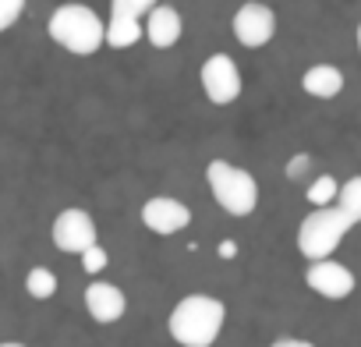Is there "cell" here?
I'll return each instance as SVG.
<instances>
[{"mask_svg": "<svg viewBox=\"0 0 361 347\" xmlns=\"http://www.w3.org/2000/svg\"><path fill=\"white\" fill-rule=\"evenodd\" d=\"M227 322V308L220 298L209 294H188L180 298L170 312V336L180 347H213L220 329Z\"/></svg>", "mask_w": 361, "mask_h": 347, "instance_id": "cell-1", "label": "cell"}, {"mask_svg": "<svg viewBox=\"0 0 361 347\" xmlns=\"http://www.w3.org/2000/svg\"><path fill=\"white\" fill-rule=\"evenodd\" d=\"M47 32L57 47H64L68 54H78V57H92L106 43V22L85 4H61L50 15Z\"/></svg>", "mask_w": 361, "mask_h": 347, "instance_id": "cell-2", "label": "cell"}, {"mask_svg": "<svg viewBox=\"0 0 361 347\" xmlns=\"http://www.w3.org/2000/svg\"><path fill=\"white\" fill-rule=\"evenodd\" d=\"M354 227V220L340 209V206H319L315 213H308L298 227V252L312 262L329 259L336 252V245L347 238V231Z\"/></svg>", "mask_w": 361, "mask_h": 347, "instance_id": "cell-3", "label": "cell"}, {"mask_svg": "<svg viewBox=\"0 0 361 347\" xmlns=\"http://www.w3.org/2000/svg\"><path fill=\"white\" fill-rule=\"evenodd\" d=\"M206 181H209L216 206H224L231 217H248L259 206V181L248 170H241L227 159H213L206 166Z\"/></svg>", "mask_w": 361, "mask_h": 347, "instance_id": "cell-4", "label": "cell"}, {"mask_svg": "<svg viewBox=\"0 0 361 347\" xmlns=\"http://www.w3.org/2000/svg\"><path fill=\"white\" fill-rule=\"evenodd\" d=\"M199 78H202V89H206L209 103H216V106H227L241 96V71H238L234 57H227V54H213L202 64Z\"/></svg>", "mask_w": 361, "mask_h": 347, "instance_id": "cell-5", "label": "cell"}, {"mask_svg": "<svg viewBox=\"0 0 361 347\" xmlns=\"http://www.w3.org/2000/svg\"><path fill=\"white\" fill-rule=\"evenodd\" d=\"M234 36H238V43L241 47H248V50H259V47H266L269 39H273V32H276V15H273V8H266V4H241L238 8V15H234Z\"/></svg>", "mask_w": 361, "mask_h": 347, "instance_id": "cell-6", "label": "cell"}, {"mask_svg": "<svg viewBox=\"0 0 361 347\" xmlns=\"http://www.w3.org/2000/svg\"><path fill=\"white\" fill-rule=\"evenodd\" d=\"M54 245L61 252H71V255H82L96 245V224L85 209H64L57 220H54Z\"/></svg>", "mask_w": 361, "mask_h": 347, "instance_id": "cell-7", "label": "cell"}, {"mask_svg": "<svg viewBox=\"0 0 361 347\" xmlns=\"http://www.w3.org/2000/svg\"><path fill=\"white\" fill-rule=\"evenodd\" d=\"M142 224L152 231V234H177L192 224V213L180 199H170V195H156L142 206Z\"/></svg>", "mask_w": 361, "mask_h": 347, "instance_id": "cell-8", "label": "cell"}, {"mask_svg": "<svg viewBox=\"0 0 361 347\" xmlns=\"http://www.w3.org/2000/svg\"><path fill=\"white\" fill-rule=\"evenodd\" d=\"M305 284H308L315 294L340 301V298H347V294L354 291V284H357V280H354V273H350L347 266H340V262H333V259H319V262H312V266H308Z\"/></svg>", "mask_w": 361, "mask_h": 347, "instance_id": "cell-9", "label": "cell"}, {"mask_svg": "<svg viewBox=\"0 0 361 347\" xmlns=\"http://www.w3.org/2000/svg\"><path fill=\"white\" fill-rule=\"evenodd\" d=\"M85 308L96 322H117L128 308V298H124L121 287H114L106 280H96V284L85 287Z\"/></svg>", "mask_w": 361, "mask_h": 347, "instance_id": "cell-10", "label": "cell"}, {"mask_svg": "<svg viewBox=\"0 0 361 347\" xmlns=\"http://www.w3.org/2000/svg\"><path fill=\"white\" fill-rule=\"evenodd\" d=\"M180 32H185V22H180V15L170 8V4H156L149 15H145V39L156 47V50H170Z\"/></svg>", "mask_w": 361, "mask_h": 347, "instance_id": "cell-11", "label": "cell"}, {"mask_svg": "<svg viewBox=\"0 0 361 347\" xmlns=\"http://www.w3.org/2000/svg\"><path fill=\"white\" fill-rule=\"evenodd\" d=\"M301 89L315 99H333L343 92V71L333 64H315L301 75Z\"/></svg>", "mask_w": 361, "mask_h": 347, "instance_id": "cell-12", "label": "cell"}, {"mask_svg": "<svg viewBox=\"0 0 361 347\" xmlns=\"http://www.w3.org/2000/svg\"><path fill=\"white\" fill-rule=\"evenodd\" d=\"M142 36H145V25H138V18L110 15V22H106V47H114V50H128V47H135Z\"/></svg>", "mask_w": 361, "mask_h": 347, "instance_id": "cell-13", "label": "cell"}, {"mask_svg": "<svg viewBox=\"0 0 361 347\" xmlns=\"http://www.w3.org/2000/svg\"><path fill=\"white\" fill-rule=\"evenodd\" d=\"M25 291H29L36 301H47V298L57 294V276H54L47 266H36V269H29V276H25Z\"/></svg>", "mask_w": 361, "mask_h": 347, "instance_id": "cell-14", "label": "cell"}, {"mask_svg": "<svg viewBox=\"0 0 361 347\" xmlns=\"http://www.w3.org/2000/svg\"><path fill=\"white\" fill-rule=\"evenodd\" d=\"M336 206H340L354 224H361V178H350V181H343V185H340Z\"/></svg>", "mask_w": 361, "mask_h": 347, "instance_id": "cell-15", "label": "cell"}, {"mask_svg": "<svg viewBox=\"0 0 361 347\" xmlns=\"http://www.w3.org/2000/svg\"><path fill=\"white\" fill-rule=\"evenodd\" d=\"M336 195H340V188H336V181L329 178V174H319V178L308 185V192H305V199H308L315 209H319V206H333Z\"/></svg>", "mask_w": 361, "mask_h": 347, "instance_id": "cell-16", "label": "cell"}, {"mask_svg": "<svg viewBox=\"0 0 361 347\" xmlns=\"http://www.w3.org/2000/svg\"><path fill=\"white\" fill-rule=\"evenodd\" d=\"M159 0H110V15H128V18H142L149 15Z\"/></svg>", "mask_w": 361, "mask_h": 347, "instance_id": "cell-17", "label": "cell"}, {"mask_svg": "<svg viewBox=\"0 0 361 347\" xmlns=\"http://www.w3.org/2000/svg\"><path fill=\"white\" fill-rule=\"evenodd\" d=\"M25 11V0H0V32H8Z\"/></svg>", "mask_w": 361, "mask_h": 347, "instance_id": "cell-18", "label": "cell"}, {"mask_svg": "<svg viewBox=\"0 0 361 347\" xmlns=\"http://www.w3.org/2000/svg\"><path fill=\"white\" fill-rule=\"evenodd\" d=\"M106 262H110V255H106L99 245H92L89 252H82V269H85V273H92V276H96V273H103V269H106Z\"/></svg>", "mask_w": 361, "mask_h": 347, "instance_id": "cell-19", "label": "cell"}, {"mask_svg": "<svg viewBox=\"0 0 361 347\" xmlns=\"http://www.w3.org/2000/svg\"><path fill=\"white\" fill-rule=\"evenodd\" d=\"M312 159L305 156V152H298L294 159H290V166H287V174H290V178H301V174H305V166H308Z\"/></svg>", "mask_w": 361, "mask_h": 347, "instance_id": "cell-20", "label": "cell"}, {"mask_svg": "<svg viewBox=\"0 0 361 347\" xmlns=\"http://www.w3.org/2000/svg\"><path fill=\"white\" fill-rule=\"evenodd\" d=\"M238 255V245L234 241H220V259H234Z\"/></svg>", "mask_w": 361, "mask_h": 347, "instance_id": "cell-21", "label": "cell"}, {"mask_svg": "<svg viewBox=\"0 0 361 347\" xmlns=\"http://www.w3.org/2000/svg\"><path fill=\"white\" fill-rule=\"evenodd\" d=\"M269 347H315V343H308V340H276V343H269Z\"/></svg>", "mask_w": 361, "mask_h": 347, "instance_id": "cell-22", "label": "cell"}, {"mask_svg": "<svg viewBox=\"0 0 361 347\" xmlns=\"http://www.w3.org/2000/svg\"><path fill=\"white\" fill-rule=\"evenodd\" d=\"M0 347H25V343H15V340H11V343H0Z\"/></svg>", "mask_w": 361, "mask_h": 347, "instance_id": "cell-23", "label": "cell"}, {"mask_svg": "<svg viewBox=\"0 0 361 347\" xmlns=\"http://www.w3.org/2000/svg\"><path fill=\"white\" fill-rule=\"evenodd\" d=\"M357 50H361V22H357Z\"/></svg>", "mask_w": 361, "mask_h": 347, "instance_id": "cell-24", "label": "cell"}]
</instances>
